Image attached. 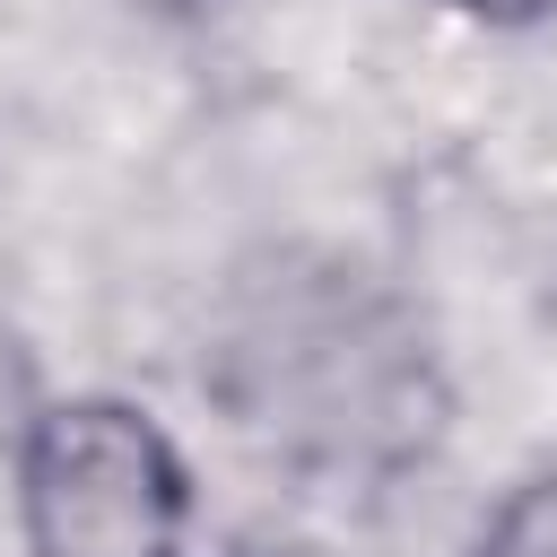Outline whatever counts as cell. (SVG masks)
<instances>
[{"instance_id":"1","label":"cell","mask_w":557,"mask_h":557,"mask_svg":"<svg viewBox=\"0 0 557 557\" xmlns=\"http://www.w3.org/2000/svg\"><path fill=\"white\" fill-rule=\"evenodd\" d=\"M26 531L44 557H174L183 470L139 409L78 400L26 444Z\"/></svg>"},{"instance_id":"2","label":"cell","mask_w":557,"mask_h":557,"mask_svg":"<svg viewBox=\"0 0 557 557\" xmlns=\"http://www.w3.org/2000/svg\"><path fill=\"white\" fill-rule=\"evenodd\" d=\"M479 557H557V479L522 487V496L505 505V522L487 531V548H479Z\"/></svg>"},{"instance_id":"3","label":"cell","mask_w":557,"mask_h":557,"mask_svg":"<svg viewBox=\"0 0 557 557\" xmlns=\"http://www.w3.org/2000/svg\"><path fill=\"white\" fill-rule=\"evenodd\" d=\"M444 9H461V17H496V26H513V17H540V9H557V0H444Z\"/></svg>"}]
</instances>
